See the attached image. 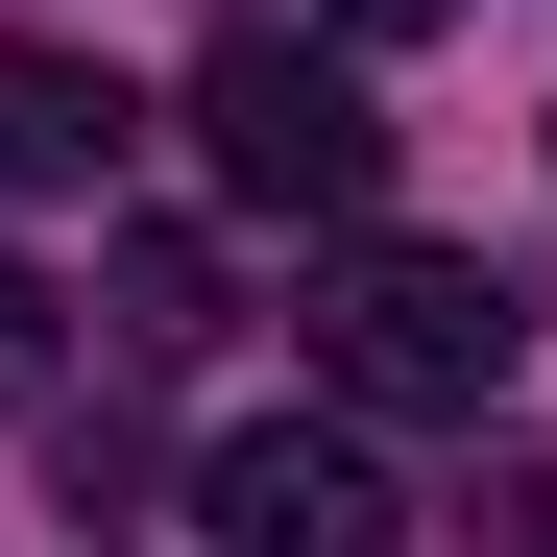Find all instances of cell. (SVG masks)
<instances>
[{
    "instance_id": "3",
    "label": "cell",
    "mask_w": 557,
    "mask_h": 557,
    "mask_svg": "<svg viewBox=\"0 0 557 557\" xmlns=\"http://www.w3.org/2000/svg\"><path fill=\"white\" fill-rule=\"evenodd\" d=\"M195 533H219V557H388L412 485H388L339 412H243V436L195 460Z\"/></svg>"
},
{
    "instance_id": "4",
    "label": "cell",
    "mask_w": 557,
    "mask_h": 557,
    "mask_svg": "<svg viewBox=\"0 0 557 557\" xmlns=\"http://www.w3.org/2000/svg\"><path fill=\"white\" fill-rule=\"evenodd\" d=\"M98 170H122V98L73 49H0V195H98Z\"/></svg>"
},
{
    "instance_id": "7",
    "label": "cell",
    "mask_w": 557,
    "mask_h": 557,
    "mask_svg": "<svg viewBox=\"0 0 557 557\" xmlns=\"http://www.w3.org/2000/svg\"><path fill=\"white\" fill-rule=\"evenodd\" d=\"M339 25H363V49H388V25H436V0H339Z\"/></svg>"
},
{
    "instance_id": "6",
    "label": "cell",
    "mask_w": 557,
    "mask_h": 557,
    "mask_svg": "<svg viewBox=\"0 0 557 557\" xmlns=\"http://www.w3.org/2000/svg\"><path fill=\"white\" fill-rule=\"evenodd\" d=\"M49 363H73V315L25 292V267H0V412H49Z\"/></svg>"
},
{
    "instance_id": "1",
    "label": "cell",
    "mask_w": 557,
    "mask_h": 557,
    "mask_svg": "<svg viewBox=\"0 0 557 557\" xmlns=\"http://www.w3.org/2000/svg\"><path fill=\"white\" fill-rule=\"evenodd\" d=\"M195 146H219V195H243V219H363V195H388L363 73L292 49V25H219V49H195Z\"/></svg>"
},
{
    "instance_id": "2",
    "label": "cell",
    "mask_w": 557,
    "mask_h": 557,
    "mask_svg": "<svg viewBox=\"0 0 557 557\" xmlns=\"http://www.w3.org/2000/svg\"><path fill=\"white\" fill-rule=\"evenodd\" d=\"M509 339H533V315H509L460 243H339V292H315V363H339L363 412H485Z\"/></svg>"
},
{
    "instance_id": "5",
    "label": "cell",
    "mask_w": 557,
    "mask_h": 557,
    "mask_svg": "<svg viewBox=\"0 0 557 557\" xmlns=\"http://www.w3.org/2000/svg\"><path fill=\"white\" fill-rule=\"evenodd\" d=\"M122 339H219V267L195 243H122Z\"/></svg>"
}]
</instances>
